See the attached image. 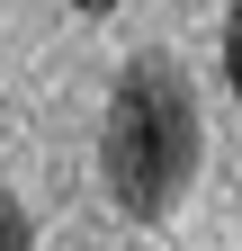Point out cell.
Masks as SVG:
<instances>
[{
    "label": "cell",
    "mask_w": 242,
    "mask_h": 251,
    "mask_svg": "<svg viewBox=\"0 0 242 251\" xmlns=\"http://www.w3.org/2000/svg\"><path fill=\"white\" fill-rule=\"evenodd\" d=\"M197 152H206V126H197V81L179 54H135L108 90V126H99V171H108V198L135 215V225H162V215L189 198L197 179Z\"/></svg>",
    "instance_id": "obj_1"
},
{
    "label": "cell",
    "mask_w": 242,
    "mask_h": 251,
    "mask_svg": "<svg viewBox=\"0 0 242 251\" xmlns=\"http://www.w3.org/2000/svg\"><path fill=\"white\" fill-rule=\"evenodd\" d=\"M0 251H36V225H27V206L0 188Z\"/></svg>",
    "instance_id": "obj_2"
},
{
    "label": "cell",
    "mask_w": 242,
    "mask_h": 251,
    "mask_svg": "<svg viewBox=\"0 0 242 251\" xmlns=\"http://www.w3.org/2000/svg\"><path fill=\"white\" fill-rule=\"evenodd\" d=\"M224 81H233V99H242V0L224 9Z\"/></svg>",
    "instance_id": "obj_3"
},
{
    "label": "cell",
    "mask_w": 242,
    "mask_h": 251,
    "mask_svg": "<svg viewBox=\"0 0 242 251\" xmlns=\"http://www.w3.org/2000/svg\"><path fill=\"white\" fill-rule=\"evenodd\" d=\"M72 9H81V18H108V9H117V0H72Z\"/></svg>",
    "instance_id": "obj_4"
}]
</instances>
